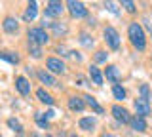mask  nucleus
Here are the masks:
<instances>
[{"mask_svg":"<svg viewBox=\"0 0 152 137\" xmlns=\"http://www.w3.org/2000/svg\"><path fill=\"white\" fill-rule=\"evenodd\" d=\"M129 40L131 44L135 46L137 50H145L146 48V40H145V32H142V27L139 23H131L129 25Z\"/></svg>","mask_w":152,"mask_h":137,"instance_id":"nucleus-1","label":"nucleus"},{"mask_svg":"<svg viewBox=\"0 0 152 137\" xmlns=\"http://www.w3.org/2000/svg\"><path fill=\"white\" fill-rule=\"evenodd\" d=\"M48 40H50V36H48V32L44 29H28V42H34L38 46H44L48 44Z\"/></svg>","mask_w":152,"mask_h":137,"instance_id":"nucleus-2","label":"nucleus"},{"mask_svg":"<svg viewBox=\"0 0 152 137\" xmlns=\"http://www.w3.org/2000/svg\"><path fill=\"white\" fill-rule=\"evenodd\" d=\"M66 8H69L70 15L76 17V19H82V17L88 15V8H86L82 2H76V0H69V2H66Z\"/></svg>","mask_w":152,"mask_h":137,"instance_id":"nucleus-3","label":"nucleus"},{"mask_svg":"<svg viewBox=\"0 0 152 137\" xmlns=\"http://www.w3.org/2000/svg\"><path fill=\"white\" fill-rule=\"evenodd\" d=\"M104 42L108 44L110 50L120 48V34H118V31L114 29V27H107V29H104Z\"/></svg>","mask_w":152,"mask_h":137,"instance_id":"nucleus-4","label":"nucleus"},{"mask_svg":"<svg viewBox=\"0 0 152 137\" xmlns=\"http://www.w3.org/2000/svg\"><path fill=\"white\" fill-rule=\"evenodd\" d=\"M133 107H135V111H137V116H148L150 114V103H148V99H145V97H137L135 99V103H133Z\"/></svg>","mask_w":152,"mask_h":137,"instance_id":"nucleus-5","label":"nucleus"},{"mask_svg":"<svg viewBox=\"0 0 152 137\" xmlns=\"http://www.w3.org/2000/svg\"><path fill=\"white\" fill-rule=\"evenodd\" d=\"M63 4L61 2H53V0H51V2H48L46 4V17H59L61 13H63Z\"/></svg>","mask_w":152,"mask_h":137,"instance_id":"nucleus-6","label":"nucleus"},{"mask_svg":"<svg viewBox=\"0 0 152 137\" xmlns=\"http://www.w3.org/2000/svg\"><path fill=\"white\" fill-rule=\"evenodd\" d=\"M112 116L116 118L118 122H122V124H127V122H131L129 112H127L124 107H120V105H114V107H112Z\"/></svg>","mask_w":152,"mask_h":137,"instance_id":"nucleus-7","label":"nucleus"},{"mask_svg":"<svg viewBox=\"0 0 152 137\" xmlns=\"http://www.w3.org/2000/svg\"><path fill=\"white\" fill-rule=\"evenodd\" d=\"M46 65H48V69H50L51 73H55V74H63L65 73V65L61 63V59H57V57H50L46 61Z\"/></svg>","mask_w":152,"mask_h":137,"instance_id":"nucleus-8","label":"nucleus"},{"mask_svg":"<svg viewBox=\"0 0 152 137\" xmlns=\"http://www.w3.org/2000/svg\"><path fill=\"white\" fill-rule=\"evenodd\" d=\"M104 76H107V80H110L112 84H118L120 82V70H118L116 65H108L104 69Z\"/></svg>","mask_w":152,"mask_h":137,"instance_id":"nucleus-9","label":"nucleus"},{"mask_svg":"<svg viewBox=\"0 0 152 137\" xmlns=\"http://www.w3.org/2000/svg\"><path fill=\"white\" fill-rule=\"evenodd\" d=\"M15 86H17L21 95H28V92H31V84H28V80L25 76H17L15 78Z\"/></svg>","mask_w":152,"mask_h":137,"instance_id":"nucleus-10","label":"nucleus"},{"mask_svg":"<svg viewBox=\"0 0 152 137\" xmlns=\"http://www.w3.org/2000/svg\"><path fill=\"white\" fill-rule=\"evenodd\" d=\"M36 13H38V4L36 2H28L27 10H25V13H23V19H25V21H32L36 17Z\"/></svg>","mask_w":152,"mask_h":137,"instance_id":"nucleus-11","label":"nucleus"},{"mask_svg":"<svg viewBox=\"0 0 152 137\" xmlns=\"http://www.w3.org/2000/svg\"><path fill=\"white\" fill-rule=\"evenodd\" d=\"M84 101H86V105H88L89 108H91V111H95L97 112V114H103V107L99 105L97 101H95V97H91V95H84Z\"/></svg>","mask_w":152,"mask_h":137,"instance_id":"nucleus-12","label":"nucleus"},{"mask_svg":"<svg viewBox=\"0 0 152 137\" xmlns=\"http://www.w3.org/2000/svg\"><path fill=\"white\" fill-rule=\"evenodd\" d=\"M129 124H131L133 130H137V131H145L146 130V122H145V118H142V116H133Z\"/></svg>","mask_w":152,"mask_h":137,"instance_id":"nucleus-13","label":"nucleus"},{"mask_svg":"<svg viewBox=\"0 0 152 137\" xmlns=\"http://www.w3.org/2000/svg\"><path fill=\"white\" fill-rule=\"evenodd\" d=\"M69 107L72 108V111L82 112L84 107H86V101H84V99H80V97H70V99H69Z\"/></svg>","mask_w":152,"mask_h":137,"instance_id":"nucleus-14","label":"nucleus"},{"mask_svg":"<svg viewBox=\"0 0 152 137\" xmlns=\"http://www.w3.org/2000/svg\"><path fill=\"white\" fill-rule=\"evenodd\" d=\"M38 78H40L42 84H46V86H55V78L51 76L50 73H46V70H38Z\"/></svg>","mask_w":152,"mask_h":137,"instance_id":"nucleus-15","label":"nucleus"},{"mask_svg":"<svg viewBox=\"0 0 152 137\" xmlns=\"http://www.w3.org/2000/svg\"><path fill=\"white\" fill-rule=\"evenodd\" d=\"M89 76H91L93 84H97V86H101V84H103V74H101V70L95 67V65L89 67Z\"/></svg>","mask_w":152,"mask_h":137,"instance_id":"nucleus-16","label":"nucleus"},{"mask_svg":"<svg viewBox=\"0 0 152 137\" xmlns=\"http://www.w3.org/2000/svg\"><path fill=\"white\" fill-rule=\"evenodd\" d=\"M2 25H4V31H6V32H17V29H19L17 21L13 19V17H6Z\"/></svg>","mask_w":152,"mask_h":137,"instance_id":"nucleus-17","label":"nucleus"},{"mask_svg":"<svg viewBox=\"0 0 152 137\" xmlns=\"http://www.w3.org/2000/svg\"><path fill=\"white\" fill-rule=\"evenodd\" d=\"M78 126L82 127V130H86V131H91L93 127H95V120L91 116H86V118H82V120L78 122Z\"/></svg>","mask_w":152,"mask_h":137,"instance_id":"nucleus-18","label":"nucleus"},{"mask_svg":"<svg viewBox=\"0 0 152 137\" xmlns=\"http://www.w3.org/2000/svg\"><path fill=\"white\" fill-rule=\"evenodd\" d=\"M36 95H38V99H40L42 103H46V105H53V97H51L50 93L46 92V89H42V88H40V89L36 92Z\"/></svg>","mask_w":152,"mask_h":137,"instance_id":"nucleus-19","label":"nucleus"},{"mask_svg":"<svg viewBox=\"0 0 152 137\" xmlns=\"http://www.w3.org/2000/svg\"><path fill=\"white\" fill-rule=\"evenodd\" d=\"M0 57H2L4 61H10V63H13V65H17V63H19V55H13L12 51H4Z\"/></svg>","mask_w":152,"mask_h":137,"instance_id":"nucleus-20","label":"nucleus"},{"mask_svg":"<svg viewBox=\"0 0 152 137\" xmlns=\"http://www.w3.org/2000/svg\"><path fill=\"white\" fill-rule=\"evenodd\" d=\"M112 93H114L116 99H124V97H126V89H124L120 84H114V86H112Z\"/></svg>","mask_w":152,"mask_h":137,"instance_id":"nucleus-21","label":"nucleus"},{"mask_svg":"<svg viewBox=\"0 0 152 137\" xmlns=\"http://www.w3.org/2000/svg\"><path fill=\"white\" fill-rule=\"evenodd\" d=\"M36 124L40 127H48V126H50V118L44 116L42 112H36Z\"/></svg>","mask_w":152,"mask_h":137,"instance_id":"nucleus-22","label":"nucleus"},{"mask_svg":"<svg viewBox=\"0 0 152 137\" xmlns=\"http://www.w3.org/2000/svg\"><path fill=\"white\" fill-rule=\"evenodd\" d=\"M51 29L55 34H66V25H63V23H51Z\"/></svg>","mask_w":152,"mask_h":137,"instance_id":"nucleus-23","label":"nucleus"},{"mask_svg":"<svg viewBox=\"0 0 152 137\" xmlns=\"http://www.w3.org/2000/svg\"><path fill=\"white\" fill-rule=\"evenodd\" d=\"M28 50H31V53H32V57H40L42 55V51H40V46L34 44V42H28Z\"/></svg>","mask_w":152,"mask_h":137,"instance_id":"nucleus-24","label":"nucleus"},{"mask_svg":"<svg viewBox=\"0 0 152 137\" xmlns=\"http://www.w3.org/2000/svg\"><path fill=\"white\" fill-rule=\"evenodd\" d=\"M8 126L12 127V130H15V131H19V133H21V131H23V126L19 124V122L15 120V118H10V120H8Z\"/></svg>","mask_w":152,"mask_h":137,"instance_id":"nucleus-25","label":"nucleus"},{"mask_svg":"<svg viewBox=\"0 0 152 137\" xmlns=\"http://www.w3.org/2000/svg\"><path fill=\"white\" fill-rule=\"evenodd\" d=\"M107 57H108V53H107V51L99 50L97 53H95V63H104V61H107Z\"/></svg>","mask_w":152,"mask_h":137,"instance_id":"nucleus-26","label":"nucleus"},{"mask_svg":"<svg viewBox=\"0 0 152 137\" xmlns=\"http://www.w3.org/2000/svg\"><path fill=\"white\" fill-rule=\"evenodd\" d=\"M122 6L126 8V10L129 12V13H135V4H133L131 0H122Z\"/></svg>","mask_w":152,"mask_h":137,"instance_id":"nucleus-27","label":"nucleus"},{"mask_svg":"<svg viewBox=\"0 0 152 137\" xmlns=\"http://www.w3.org/2000/svg\"><path fill=\"white\" fill-rule=\"evenodd\" d=\"M141 95L145 97V99H152V97H150V89H148V86H146V84H142V86H141Z\"/></svg>","mask_w":152,"mask_h":137,"instance_id":"nucleus-28","label":"nucleus"},{"mask_svg":"<svg viewBox=\"0 0 152 137\" xmlns=\"http://www.w3.org/2000/svg\"><path fill=\"white\" fill-rule=\"evenodd\" d=\"M82 44H84V46H88V48H89V46L93 44V40H89V36H88V34H82Z\"/></svg>","mask_w":152,"mask_h":137,"instance_id":"nucleus-29","label":"nucleus"},{"mask_svg":"<svg viewBox=\"0 0 152 137\" xmlns=\"http://www.w3.org/2000/svg\"><path fill=\"white\" fill-rule=\"evenodd\" d=\"M107 8H108L112 13H116V15H118V8H116V4H114V2H107Z\"/></svg>","mask_w":152,"mask_h":137,"instance_id":"nucleus-30","label":"nucleus"},{"mask_svg":"<svg viewBox=\"0 0 152 137\" xmlns=\"http://www.w3.org/2000/svg\"><path fill=\"white\" fill-rule=\"evenodd\" d=\"M69 57H72V59H76V61H80V59H82L78 53H76V51H69Z\"/></svg>","mask_w":152,"mask_h":137,"instance_id":"nucleus-31","label":"nucleus"},{"mask_svg":"<svg viewBox=\"0 0 152 137\" xmlns=\"http://www.w3.org/2000/svg\"><path fill=\"white\" fill-rule=\"evenodd\" d=\"M148 31H150V34H152V23H150V25H148Z\"/></svg>","mask_w":152,"mask_h":137,"instance_id":"nucleus-32","label":"nucleus"},{"mask_svg":"<svg viewBox=\"0 0 152 137\" xmlns=\"http://www.w3.org/2000/svg\"><path fill=\"white\" fill-rule=\"evenodd\" d=\"M103 137H116V135H110V133H107V135H103Z\"/></svg>","mask_w":152,"mask_h":137,"instance_id":"nucleus-33","label":"nucleus"},{"mask_svg":"<svg viewBox=\"0 0 152 137\" xmlns=\"http://www.w3.org/2000/svg\"><path fill=\"white\" fill-rule=\"evenodd\" d=\"M70 137H76V135H70Z\"/></svg>","mask_w":152,"mask_h":137,"instance_id":"nucleus-34","label":"nucleus"},{"mask_svg":"<svg viewBox=\"0 0 152 137\" xmlns=\"http://www.w3.org/2000/svg\"><path fill=\"white\" fill-rule=\"evenodd\" d=\"M46 137H51V135H46Z\"/></svg>","mask_w":152,"mask_h":137,"instance_id":"nucleus-35","label":"nucleus"}]
</instances>
